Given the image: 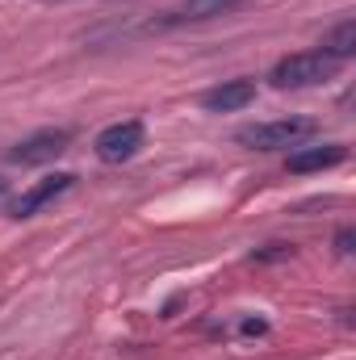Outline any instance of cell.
Wrapping results in <instances>:
<instances>
[{"mask_svg": "<svg viewBox=\"0 0 356 360\" xmlns=\"http://www.w3.org/2000/svg\"><path fill=\"white\" fill-rule=\"evenodd\" d=\"M314 134H319V122H310V117H276V122H256V126L235 130V143H243L252 151H285Z\"/></svg>", "mask_w": 356, "mask_h": 360, "instance_id": "6da1fadb", "label": "cell"}, {"mask_svg": "<svg viewBox=\"0 0 356 360\" xmlns=\"http://www.w3.org/2000/svg\"><path fill=\"white\" fill-rule=\"evenodd\" d=\"M336 72H340V59H331L323 51H298V55H285L268 72V80H272V89H310V84L331 80Z\"/></svg>", "mask_w": 356, "mask_h": 360, "instance_id": "7a4b0ae2", "label": "cell"}, {"mask_svg": "<svg viewBox=\"0 0 356 360\" xmlns=\"http://www.w3.org/2000/svg\"><path fill=\"white\" fill-rule=\"evenodd\" d=\"M92 147H96V155H101L105 164H126V160H134L139 147H143V122H139V117L113 122V126H105V130L96 134Z\"/></svg>", "mask_w": 356, "mask_h": 360, "instance_id": "3957f363", "label": "cell"}, {"mask_svg": "<svg viewBox=\"0 0 356 360\" xmlns=\"http://www.w3.org/2000/svg\"><path fill=\"white\" fill-rule=\"evenodd\" d=\"M68 143H72V130H55V126H46V130H34L30 139H21L13 151H8V164H51L55 155H63L68 151Z\"/></svg>", "mask_w": 356, "mask_h": 360, "instance_id": "277c9868", "label": "cell"}, {"mask_svg": "<svg viewBox=\"0 0 356 360\" xmlns=\"http://www.w3.org/2000/svg\"><path fill=\"white\" fill-rule=\"evenodd\" d=\"M72 184H76V176H72V172H55V176H42L38 184H30L21 197H13V201H8V214H13V218H34L42 205H51L55 197H63Z\"/></svg>", "mask_w": 356, "mask_h": 360, "instance_id": "5b68a950", "label": "cell"}, {"mask_svg": "<svg viewBox=\"0 0 356 360\" xmlns=\"http://www.w3.org/2000/svg\"><path fill=\"white\" fill-rule=\"evenodd\" d=\"M256 101V80H222L218 89L201 92V109L210 113H235Z\"/></svg>", "mask_w": 356, "mask_h": 360, "instance_id": "8992f818", "label": "cell"}, {"mask_svg": "<svg viewBox=\"0 0 356 360\" xmlns=\"http://www.w3.org/2000/svg\"><path fill=\"white\" fill-rule=\"evenodd\" d=\"M239 0H184L177 8H168L155 25L164 30V25H184V21H205V17H218V13H227V8H235Z\"/></svg>", "mask_w": 356, "mask_h": 360, "instance_id": "52a82bcc", "label": "cell"}, {"mask_svg": "<svg viewBox=\"0 0 356 360\" xmlns=\"http://www.w3.org/2000/svg\"><path fill=\"white\" fill-rule=\"evenodd\" d=\"M348 151L340 143H327V147H306V151H293L289 155V172H323V168H336Z\"/></svg>", "mask_w": 356, "mask_h": 360, "instance_id": "ba28073f", "label": "cell"}, {"mask_svg": "<svg viewBox=\"0 0 356 360\" xmlns=\"http://www.w3.org/2000/svg\"><path fill=\"white\" fill-rule=\"evenodd\" d=\"M323 55H331V59H352L356 55V21H340L327 38H323V46H319Z\"/></svg>", "mask_w": 356, "mask_h": 360, "instance_id": "9c48e42d", "label": "cell"}, {"mask_svg": "<svg viewBox=\"0 0 356 360\" xmlns=\"http://www.w3.org/2000/svg\"><path fill=\"white\" fill-rule=\"evenodd\" d=\"M243 331H248V335H260V331H268V323H265V319H248V323H243Z\"/></svg>", "mask_w": 356, "mask_h": 360, "instance_id": "30bf717a", "label": "cell"}, {"mask_svg": "<svg viewBox=\"0 0 356 360\" xmlns=\"http://www.w3.org/2000/svg\"><path fill=\"white\" fill-rule=\"evenodd\" d=\"M336 243H340V252L348 256V252H352V231H340V239H336Z\"/></svg>", "mask_w": 356, "mask_h": 360, "instance_id": "8fae6325", "label": "cell"}, {"mask_svg": "<svg viewBox=\"0 0 356 360\" xmlns=\"http://www.w3.org/2000/svg\"><path fill=\"white\" fill-rule=\"evenodd\" d=\"M4 193H8V184H4V180H0V197H4Z\"/></svg>", "mask_w": 356, "mask_h": 360, "instance_id": "7c38bea8", "label": "cell"}]
</instances>
